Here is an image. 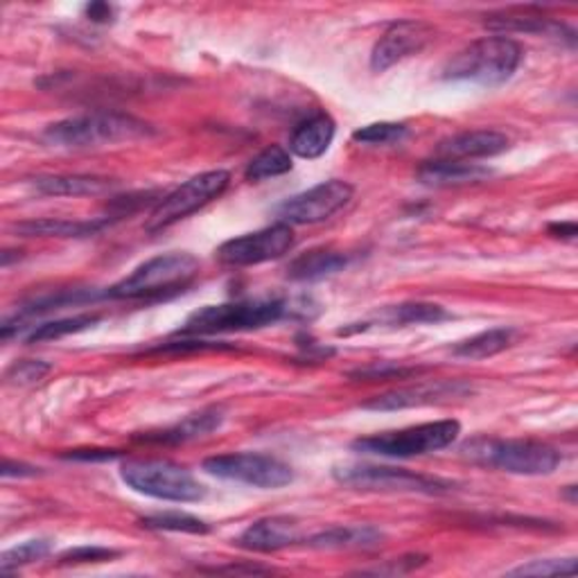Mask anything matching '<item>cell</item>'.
Segmentation results:
<instances>
[{
  "label": "cell",
  "mask_w": 578,
  "mask_h": 578,
  "mask_svg": "<svg viewBox=\"0 0 578 578\" xmlns=\"http://www.w3.org/2000/svg\"><path fill=\"white\" fill-rule=\"evenodd\" d=\"M296 309L298 307L287 298H251L222 305H206L190 314L179 335L208 337L222 333L258 330L292 317Z\"/></svg>",
  "instance_id": "6da1fadb"
},
{
  "label": "cell",
  "mask_w": 578,
  "mask_h": 578,
  "mask_svg": "<svg viewBox=\"0 0 578 578\" xmlns=\"http://www.w3.org/2000/svg\"><path fill=\"white\" fill-rule=\"evenodd\" d=\"M199 274V260L186 251L156 255L127 279L104 292V298L120 301H161L183 292Z\"/></svg>",
  "instance_id": "7a4b0ae2"
},
{
  "label": "cell",
  "mask_w": 578,
  "mask_h": 578,
  "mask_svg": "<svg viewBox=\"0 0 578 578\" xmlns=\"http://www.w3.org/2000/svg\"><path fill=\"white\" fill-rule=\"evenodd\" d=\"M522 62V45L504 34L484 36L443 66V77L454 82H472L480 86H500L513 77Z\"/></svg>",
  "instance_id": "3957f363"
},
{
  "label": "cell",
  "mask_w": 578,
  "mask_h": 578,
  "mask_svg": "<svg viewBox=\"0 0 578 578\" xmlns=\"http://www.w3.org/2000/svg\"><path fill=\"white\" fill-rule=\"evenodd\" d=\"M463 456L484 467H495L508 475L540 477L551 475L560 463V452L540 441L524 439H472L461 445Z\"/></svg>",
  "instance_id": "277c9868"
},
{
  "label": "cell",
  "mask_w": 578,
  "mask_h": 578,
  "mask_svg": "<svg viewBox=\"0 0 578 578\" xmlns=\"http://www.w3.org/2000/svg\"><path fill=\"white\" fill-rule=\"evenodd\" d=\"M149 134H154V129L134 116L95 112L50 125L43 132V140L57 147H97L107 143L143 138Z\"/></svg>",
  "instance_id": "5b68a950"
},
{
  "label": "cell",
  "mask_w": 578,
  "mask_h": 578,
  "mask_svg": "<svg viewBox=\"0 0 578 578\" xmlns=\"http://www.w3.org/2000/svg\"><path fill=\"white\" fill-rule=\"evenodd\" d=\"M120 477L132 491L154 500L190 504L206 497V488L192 477V472L172 461H127L120 467Z\"/></svg>",
  "instance_id": "8992f818"
},
{
  "label": "cell",
  "mask_w": 578,
  "mask_h": 578,
  "mask_svg": "<svg viewBox=\"0 0 578 578\" xmlns=\"http://www.w3.org/2000/svg\"><path fill=\"white\" fill-rule=\"evenodd\" d=\"M461 434L459 420H437V423H423L396 432H382L374 437H364L353 441V450L359 454L371 456H389V459H409L423 456L430 452H439L452 445Z\"/></svg>",
  "instance_id": "52a82bcc"
},
{
  "label": "cell",
  "mask_w": 578,
  "mask_h": 578,
  "mask_svg": "<svg viewBox=\"0 0 578 578\" xmlns=\"http://www.w3.org/2000/svg\"><path fill=\"white\" fill-rule=\"evenodd\" d=\"M333 475L339 484L357 491H382V493H423L441 495L452 488V482L441 477H428L420 472L371 463H346L337 465Z\"/></svg>",
  "instance_id": "ba28073f"
},
{
  "label": "cell",
  "mask_w": 578,
  "mask_h": 578,
  "mask_svg": "<svg viewBox=\"0 0 578 578\" xmlns=\"http://www.w3.org/2000/svg\"><path fill=\"white\" fill-rule=\"evenodd\" d=\"M229 183H231V175L227 170H210L188 179L186 183H181L177 190H172L156 203L145 224L147 233L166 231L172 224L197 213V210L203 208L206 203L222 197Z\"/></svg>",
  "instance_id": "9c48e42d"
},
{
  "label": "cell",
  "mask_w": 578,
  "mask_h": 578,
  "mask_svg": "<svg viewBox=\"0 0 578 578\" xmlns=\"http://www.w3.org/2000/svg\"><path fill=\"white\" fill-rule=\"evenodd\" d=\"M203 470L208 475L220 480L240 482L253 488H267V491L283 488L294 480V472L285 461L258 452H231V454L210 456L203 461Z\"/></svg>",
  "instance_id": "30bf717a"
},
{
  "label": "cell",
  "mask_w": 578,
  "mask_h": 578,
  "mask_svg": "<svg viewBox=\"0 0 578 578\" xmlns=\"http://www.w3.org/2000/svg\"><path fill=\"white\" fill-rule=\"evenodd\" d=\"M353 197V186L339 179L324 181L292 199L283 201L276 208V218L281 224L287 227H303V224H319L333 218L337 210H341Z\"/></svg>",
  "instance_id": "8fae6325"
},
{
  "label": "cell",
  "mask_w": 578,
  "mask_h": 578,
  "mask_svg": "<svg viewBox=\"0 0 578 578\" xmlns=\"http://www.w3.org/2000/svg\"><path fill=\"white\" fill-rule=\"evenodd\" d=\"M294 246V231L287 224H272L255 233H246L224 242L218 249V258L231 267H251L262 262L279 260Z\"/></svg>",
  "instance_id": "7c38bea8"
},
{
  "label": "cell",
  "mask_w": 578,
  "mask_h": 578,
  "mask_svg": "<svg viewBox=\"0 0 578 578\" xmlns=\"http://www.w3.org/2000/svg\"><path fill=\"white\" fill-rule=\"evenodd\" d=\"M434 39V28L425 21H398L393 23L371 52V69L382 73L398 62L418 55Z\"/></svg>",
  "instance_id": "4fadbf2b"
},
{
  "label": "cell",
  "mask_w": 578,
  "mask_h": 578,
  "mask_svg": "<svg viewBox=\"0 0 578 578\" xmlns=\"http://www.w3.org/2000/svg\"><path fill=\"white\" fill-rule=\"evenodd\" d=\"M472 393V387L463 380H432V382H418L416 387L396 389L382 396L371 398L361 407L369 411H400L409 407H425L437 402H448L454 398H465Z\"/></svg>",
  "instance_id": "5bb4252c"
},
{
  "label": "cell",
  "mask_w": 578,
  "mask_h": 578,
  "mask_svg": "<svg viewBox=\"0 0 578 578\" xmlns=\"http://www.w3.org/2000/svg\"><path fill=\"white\" fill-rule=\"evenodd\" d=\"M301 540V527L294 517L272 515L253 522L251 527L240 536L238 545L249 551H281Z\"/></svg>",
  "instance_id": "9a60e30c"
},
{
  "label": "cell",
  "mask_w": 578,
  "mask_h": 578,
  "mask_svg": "<svg viewBox=\"0 0 578 578\" xmlns=\"http://www.w3.org/2000/svg\"><path fill=\"white\" fill-rule=\"evenodd\" d=\"M511 147L506 134L495 129H475L456 134L439 145L441 159L450 161H475V159H491V156L504 154Z\"/></svg>",
  "instance_id": "2e32d148"
},
{
  "label": "cell",
  "mask_w": 578,
  "mask_h": 578,
  "mask_svg": "<svg viewBox=\"0 0 578 578\" xmlns=\"http://www.w3.org/2000/svg\"><path fill=\"white\" fill-rule=\"evenodd\" d=\"M450 314L445 312V307L437 305V303H400L393 307H385L382 312H378L371 322L361 324L359 328H350V330H339V335H348L353 330H366L371 326H389V328H404V326H420V324H439L443 319H448Z\"/></svg>",
  "instance_id": "e0dca14e"
},
{
  "label": "cell",
  "mask_w": 578,
  "mask_h": 578,
  "mask_svg": "<svg viewBox=\"0 0 578 578\" xmlns=\"http://www.w3.org/2000/svg\"><path fill=\"white\" fill-rule=\"evenodd\" d=\"M493 175L491 168H484L480 164L470 161H450V159H437L428 161L418 168V179L437 186V188H448V186H465V183H477L484 181Z\"/></svg>",
  "instance_id": "ac0fdd59"
},
{
  "label": "cell",
  "mask_w": 578,
  "mask_h": 578,
  "mask_svg": "<svg viewBox=\"0 0 578 578\" xmlns=\"http://www.w3.org/2000/svg\"><path fill=\"white\" fill-rule=\"evenodd\" d=\"M222 420H224L222 409L210 407V409H203L199 413L188 416L186 420H181V423H177L175 428H168V430H161V432H149V434L140 437V441L161 443V445L188 443V441H195V439L208 437L210 432H216L222 425Z\"/></svg>",
  "instance_id": "d6986e66"
},
{
  "label": "cell",
  "mask_w": 578,
  "mask_h": 578,
  "mask_svg": "<svg viewBox=\"0 0 578 578\" xmlns=\"http://www.w3.org/2000/svg\"><path fill=\"white\" fill-rule=\"evenodd\" d=\"M333 138H335V120L328 114L319 112L303 120L294 129L290 138V151L301 156V159H319L322 154L328 151Z\"/></svg>",
  "instance_id": "ffe728a7"
},
{
  "label": "cell",
  "mask_w": 578,
  "mask_h": 578,
  "mask_svg": "<svg viewBox=\"0 0 578 578\" xmlns=\"http://www.w3.org/2000/svg\"><path fill=\"white\" fill-rule=\"evenodd\" d=\"M353 255L335 249H312L301 253L287 267L292 281H322L337 272H344L350 265Z\"/></svg>",
  "instance_id": "44dd1931"
},
{
  "label": "cell",
  "mask_w": 578,
  "mask_h": 578,
  "mask_svg": "<svg viewBox=\"0 0 578 578\" xmlns=\"http://www.w3.org/2000/svg\"><path fill=\"white\" fill-rule=\"evenodd\" d=\"M385 540V534L371 524L357 527H330L307 540L314 549H376Z\"/></svg>",
  "instance_id": "7402d4cb"
},
{
  "label": "cell",
  "mask_w": 578,
  "mask_h": 578,
  "mask_svg": "<svg viewBox=\"0 0 578 578\" xmlns=\"http://www.w3.org/2000/svg\"><path fill=\"white\" fill-rule=\"evenodd\" d=\"M34 188L43 195L55 197H95L112 192L116 181L107 177H91V175H55V177H39L34 179Z\"/></svg>",
  "instance_id": "603a6c76"
},
{
  "label": "cell",
  "mask_w": 578,
  "mask_h": 578,
  "mask_svg": "<svg viewBox=\"0 0 578 578\" xmlns=\"http://www.w3.org/2000/svg\"><path fill=\"white\" fill-rule=\"evenodd\" d=\"M112 224L109 218L104 220H32V222H21L17 224V231L25 238H86L95 235L97 231L107 229Z\"/></svg>",
  "instance_id": "cb8c5ba5"
},
{
  "label": "cell",
  "mask_w": 578,
  "mask_h": 578,
  "mask_svg": "<svg viewBox=\"0 0 578 578\" xmlns=\"http://www.w3.org/2000/svg\"><path fill=\"white\" fill-rule=\"evenodd\" d=\"M486 28L497 30V32H529V34H547V36H558V39H569L574 41V32L565 28L563 23L538 17V14H502V17H491L486 21Z\"/></svg>",
  "instance_id": "d4e9b609"
},
{
  "label": "cell",
  "mask_w": 578,
  "mask_h": 578,
  "mask_svg": "<svg viewBox=\"0 0 578 578\" xmlns=\"http://www.w3.org/2000/svg\"><path fill=\"white\" fill-rule=\"evenodd\" d=\"M515 339V330L513 328H493L486 333H480L470 339H463L454 346V355L463 357V359H486L493 355L504 353Z\"/></svg>",
  "instance_id": "484cf974"
},
{
  "label": "cell",
  "mask_w": 578,
  "mask_h": 578,
  "mask_svg": "<svg viewBox=\"0 0 578 578\" xmlns=\"http://www.w3.org/2000/svg\"><path fill=\"white\" fill-rule=\"evenodd\" d=\"M292 170V154L281 145H270L249 161L244 177L249 181H265L272 177L287 175Z\"/></svg>",
  "instance_id": "4316f807"
},
{
  "label": "cell",
  "mask_w": 578,
  "mask_h": 578,
  "mask_svg": "<svg viewBox=\"0 0 578 578\" xmlns=\"http://www.w3.org/2000/svg\"><path fill=\"white\" fill-rule=\"evenodd\" d=\"M97 322H99V314H77V317L48 322V324H41V326H32L30 335L25 337V341L28 344H41V341L62 339V337L82 333L86 328H93Z\"/></svg>",
  "instance_id": "83f0119b"
},
{
  "label": "cell",
  "mask_w": 578,
  "mask_h": 578,
  "mask_svg": "<svg viewBox=\"0 0 578 578\" xmlns=\"http://www.w3.org/2000/svg\"><path fill=\"white\" fill-rule=\"evenodd\" d=\"M140 527L151 532H175V534H208L210 527L188 513H159L140 517Z\"/></svg>",
  "instance_id": "f1b7e54d"
},
{
  "label": "cell",
  "mask_w": 578,
  "mask_h": 578,
  "mask_svg": "<svg viewBox=\"0 0 578 578\" xmlns=\"http://www.w3.org/2000/svg\"><path fill=\"white\" fill-rule=\"evenodd\" d=\"M52 549V543L50 540H43V538H36V540H28L19 547H12L3 554V558H0V567H3V571H12V569H19L23 565H30L34 560H41L50 554Z\"/></svg>",
  "instance_id": "f546056e"
},
{
  "label": "cell",
  "mask_w": 578,
  "mask_h": 578,
  "mask_svg": "<svg viewBox=\"0 0 578 578\" xmlns=\"http://www.w3.org/2000/svg\"><path fill=\"white\" fill-rule=\"evenodd\" d=\"M418 374H420V369H416V366H400V364H391V361H376V364L364 366V369L353 371L350 378L353 380L376 382V380H407V378H413Z\"/></svg>",
  "instance_id": "4dcf8cb0"
},
{
  "label": "cell",
  "mask_w": 578,
  "mask_h": 578,
  "mask_svg": "<svg viewBox=\"0 0 578 578\" xmlns=\"http://www.w3.org/2000/svg\"><path fill=\"white\" fill-rule=\"evenodd\" d=\"M407 136V127L400 123H374L353 134L355 143L361 145H393Z\"/></svg>",
  "instance_id": "1f68e13d"
},
{
  "label": "cell",
  "mask_w": 578,
  "mask_h": 578,
  "mask_svg": "<svg viewBox=\"0 0 578 578\" xmlns=\"http://www.w3.org/2000/svg\"><path fill=\"white\" fill-rule=\"evenodd\" d=\"M576 560L574 558H549V560H532L527 565H519L508 571V576H563L574 574Z\"/></svg>",
  "instance_id": "d6a6232c"
},
{
  "label": "cell",
  "mask_w": 578,
  "mask_h": 578,
  "mask_svg": "<svg viewBox=\"0 0 578 578\" xmlns=\"http://www.w3.org/2000/svg\"><path fill=\"white\" fill-rule=\"evenodd\" d=\"M48 374H50V364L39 361V359H23V361H17L8 371V382L34 385V382L43 380V376H48Z\"/></svg>",
  "instance_id": "836d02e7"
},
{
  "label": "cell",
  "mask_w": 578,
  "mask_h": 578,
  "mask_svg": "<svg viewBox=\"0 0 578 578\" xmlns=\"http://www.w3.org/2000/svg\"><path fill=\"white\" fill-rule=\"evenodd\" d=\"M116 556H118V551L109 549V547H77V549H69L66 554H62L60 560L64 565H86V563L112 560Z\"/></svg>",
  "instance_id": "e575fe53"
},
{
  "label": "cell",
  "mask_w": 578,
  "mask_h": 578,
  "mask_svg": "<svg viewBox=\"0 0 578 578\" xmlns=\"http://www.w3.org/2000/svg\"><path fill=\"white\" fill-rule=\"evenodd\" d=\"M116 456H120V452H116V450H75V452L64 454V459H71V461H112Z\"/></svg>",
  "instance_id": "d590c367"
},
{
  "label": "cell",
  "mask_w": 578,
  "mask_h": 578,
  "mask_svg": "<svg viewBox=\"0 0 578 578\" xmlns=\"http://www.w3.org/2000/svg\"><path fill=\"white\" fill-rule=\"evenodd\" d=\"M0 475H3L6 480H8V477H34V475H39V467L6 459V461H3V467H0Z\"/></svg>",
  "instance_id": "8d00e7d4"
},
{
  "label": "cell",
  "mask_w": 578,
  "mask_h": 578,
  "mask_svg": "<svg viewBox=\"0 0 578 578\" xmlns=\"http://www.w3.org/2000/svg\"><path fill=\"white\" fill-rule=\"evenodd\" d=\"M203 348H224L222 344H203V341H170L166 346H156L154 353H186V350H203Z\"/></svg>",
  "instance_id": "74e56055"
},
{
  "label": "cell",
  "mask_w": 578,
  "mask_h": 578,
  "mask_svg": "<svg viewBox=\"0 0 578 578\" xmlns=\"http://www.w3.org/2000/svg\"><path fill=\"white\" fill-rule=\"evenodd\" d=\"M86 19L93 23H112L114 21V8L107 3H91L86 6Z\"/></svg>",
  "instance_id": "f35d334b"
},
{
  "label": "cell",
  "mask_w": 578,
  "mask_h": 578,
  "mask_svg": "<svg viewBox=\"0 0 578 578\" xmlns=\"http://www.w3.org/2000/svg\"><path fill=\"white\" fill-rule=\"evenodd\" d=\"M549 233L554 238H565V240H574L578 235V229L574 222H556V224H549Z\"/></svg>",
  "instance_id": "ab89813d"
}]
</instances>
